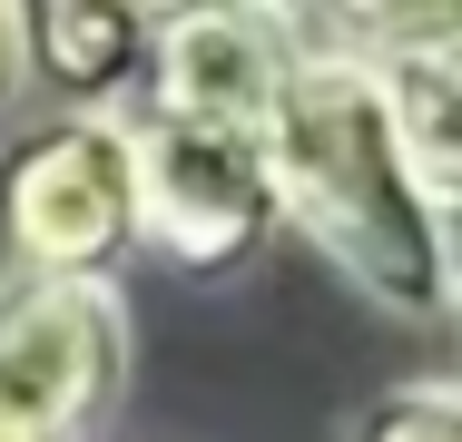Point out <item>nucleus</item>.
<instances>
[{
	"mask_svg": "<svg viewBox=\"0 0 462 442\" xmlns=\"http://www.w3.org/2000/svg\"><path fill=\"white\" fill-rule=\"evenodd\" d=\"M266 187L276 226H295L365 305L403 325L453 315V226L413 197L383 138V98L355 50H295L285 98L266 118Z\"/></svg>",
	"mask_w": 462,
	"mask_h": 442,
	"instance_id": "nucleus-1",
	"label": "nucleus"
},
{
	"mask_svg": "<svg viewBox=\"0 0 462 442\" xmlns=\"http://www.w3.org/2000/svg\"><path fill=\"white\" fill-rule=\"evenodd\" d=\"M128 216H138V256L178 265V275H236L276 236L266 148L128 118Z\"/></svg>",
	"mask_w": 462,
	"mask_h": 442,
	"instance_id": "nucleus-4",
	"label": "nucleus"
},
{
	"mask_svg": "<svg viewBox=\"0 0 462 442\" xmlns=\"http://www.w3.org/2000/svg\"><path fill=\"white\" fill-rule=\"evenodd\" d=\"M0 442H30V433H0Z\"/></svg>",
	"mask_w": 462,
	"mask_h": 442,
	"instance_id": "nucleus-10",
	"label": "nucleus"
},
{
	"mask_svg": "<svg viewBox=\"0 0 462 442\" xmlns=\"http://www.w3.org/2000/svg\"><path fill=\"white\" fill-rule=\"evenodd\" d=\"M374 69V98H383V138L413 177V197L453 226L462 197V30H433V40H403V50H355Z\"/></svg>",
	"mask_w": 462,
	"mask_h": 442,
	"instance_id": "nucleus-6",
	"label": "nucleus"
},
{
	"mask_svg": "<svg viewBox=\"0 0 462 442\" xmlns=\"http://www.w3.org/2000/svg\"><path fill=\"white\" fill-rule=\"evenodd\" d=\"M20 98V0H0V108Z\"/></svg>",
	"mask_w": 462,
	"mask_h": 442,
	"instance_id": "nucleus-9",
	"label": "nucleus"
},
{
	"mask_svg": "<svg viewBox=\"0 0 462 442\" xmlns=\"http://www.w3.org/2000/svg\"><path fill=\"white\" fill-rule=\"evenodd\" d=\"M295 20L285 10H246V0H197L148 20V108L138 118H168V128H207V138H246L266 148V118L285 98L295 69Z\"/></svg>",
	"mask_w": 462,
	"mask_h": 442,
	"instance_id": "nucleus-5",
	"label": "nucleus"
},
{
	"mask_svg": "<svg viewBox=\"0 0 462 442\" xmlns=\"http://www.w3.org/2000/svg\"><path fill=\"white\" fill-rule=\"evenodd\" d=\"M0 246L10 275H60V285H108L138 256L128 216V118L50 108L0 148Z\"/></svg>",
	"mask_w": 462,
	"mask_h": 442,
	"instance_id": "nucleus-2",
	"label": "nucleus"
},
{
	"mask_svg": "<svg viewBox=\"0 0 462 442\" xmlns=\"http://www.w3.org/2000/svg\"><path fill=\"white\" fill-rule=\"evenodd\" d=\"M355 442H462V383H443V373L383 383L355 413Z\"/></svg>",
	"mask_w": 462,
	"mask_h": 442,
	"instance_id": "nucleus-8",
	"label": "nucleus"
},
{
	"mask_svg": "<svg viewBox=\"0 0 462 442\" xmlns=\"http://www.w3.org/2000/svg\"><path fill=\"white\" fill-rule=\"evenodd\" d=\"M128 393V305L118 285L10 275L0 285V433L89 442Z\"/></svg>",
	"mask_w": 462,
	"mask_h": 442,
	"instance_id": "nucleus-3",
	"label": "nucleus"
},
{
	"mask_svg": "<svg viewBox=\"0 0 462 442\" xmlns=\"http://www.w3.org/2000/svg\"><path fill=\"white\" fill-rule=\"evenodd\" d=\"M148 69V10L128 0H20V88H50L60 108L108 118L118 88Z\"/></svg>",
	"mask_w": 462,
	"mask_h": 442,
	"instance_id": "nucleus-7",
	"label": "nucleus"
}]
</instances>
